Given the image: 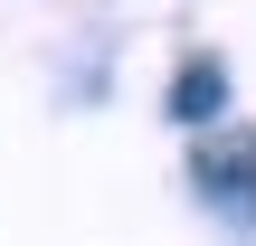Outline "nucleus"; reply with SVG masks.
Here are the masks:
<instances>
[{
    "label": "nucleus",
    "mask_w": 256,
    "mask_h": 246,
    "mask_svg": "<svg viewBox=\"0 0 256 246\" xmlns=\"http://www.w3.org/2000/svg\"><path fill=\"white\" fill-rule=\"evenodd\" d=\"M190 180H200V199H209V209L247 218V209H256V133H200Z\"/></svg>",
    "instance_id": "1"
},
{
    "label": "nucleus",
    "mask_w": 256,
    "mask_h": 246,
    "mask_svg": "<svg viewBox=\"0 0 256 246\" xmlns=\"http://www.w3.org/2000/svg\"><path fill=\"white\" fill-rule=\"evenodd\" d=\"M171 123H190V133H218L228 123V66L218 57H190L171 76Z\"/></svg>",
    "instance_id": "2"
}]
</instances>
